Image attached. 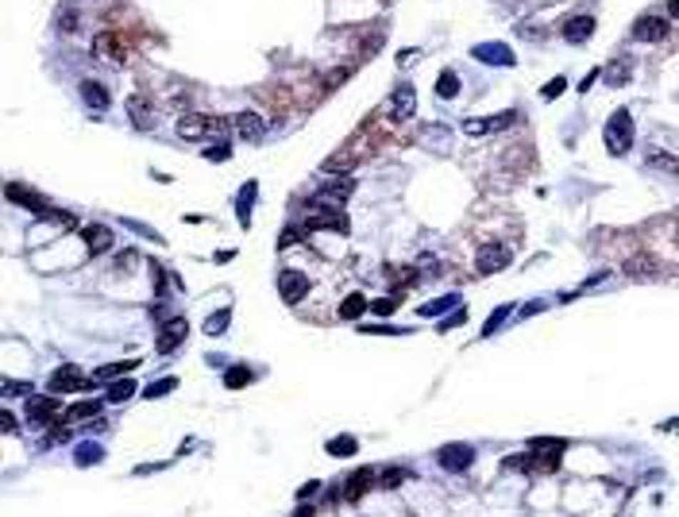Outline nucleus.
<instances>
[{"instance_id": "obj_1", "label": "nucleus", "mask_w": 679, "mask_h": 517, "mask_svg": "<svg viewBox=\"0 0 679 517\" xmlns=\"http://www.w3.org/2000/svg\"><path fill=\"white\" fill-rule=\"evenodd\" d=\"M602 136H606V151L610 155H629V147H633V116H629L625 109H618L614 116L606 120V131H602Z\"/></svg>"}, {"instance_id": "obj_2", "label": "nucleus", "mask_w": 679, "mask_h": 517, "mask_svg": "<svg viewBox=\"0 0 679 517\" xmlns=\"http://www.w3.org/2000/svg\"><path fill=\"white\" fill-rule=\"evenodd\" d=\"M224 131V116H201V112H186L178 120V136L181 139H220Z\"/></svg>"}, {"instance_id": "obj_3", "label": "nucleus", "mask_w": 679, "mask_h": 517, "mask_svg": "<svg viewBox=\"0 0 679 517\" xmlns=\"http://www.w3.org/2000/svg\"><path fill=\"white\" fill-rule=\"evenodd\" d=\"M305 228H313V232H340V236H348V216H343L340 209H328V205H317V201H313L309 213H305Z\"/></svg>"}, {"instance_id": "obj_4", "label": "nucleus", "mask_w": 679, "mask_h": 517, "mask_svg": "<svg viewBox=\"0 0 679 517\" xmlns=\"http://www.w3.org/2000/svg\"><path fill=\"white\" fill-rule=\"evenodd\" d=\"M518 124V112H502V116H483V120H463V136H475V139H483V136H498V131L506 128H513Z\"/></svg>"}, {"instance_id": "obj_5", "label": "nucleus", "mask_w": 679, "mask_h": 517, "mask_svg": "<svg viewBox=\"0 0 679 517\" xmlns=\"http://www.w3.org/2000/svg\"><path fill=\"white\" fill-rule=\"evenodd\" d=\"M510 266V251H506L502 244H486L479 247V255H475V271L479 274H498Z\"/></svg>"}, {"instance_id": "obj_6", "label": "nucleus", "mask_w": 679, "mask_h": 517, "mask_svg": "<svg viewBox=\"0 0 679 517\" xmlns=\"http://www.w3.org/2000/svg\"><path fill=\"white\" fill-rule=\"evenodd\" d=\"M278 290H282V301H286V305H298L305 293H309V274H301V271H282V274H278Z\"/></svg>"}, {"instance_id": "obj_7", "label": "nucleus", "mask_w": 679, "mask_h": 517, "mask_svg": "<svg viewBox=\"0 0 679 517\" xmlns=\"http://www.w3.org/2000/svg\"><path fill=\"white\" fill-rule=\"evenodd\" d=\"M85 386H89V382H85V375L78 367H59L51 375V382H46L51 394H74V390H85Z\"/></svg>"}, {"instance_id": "obj_8", "label": "nucleus", "mask_w": 679, "mask_h": 517, "mask_svg": "<svg viewBox=\"0 0 679 517\" xmlns=\"http://www.w3.org/2000/svg\"><path fill=\"white\" fill-rule=\"evenodd\" d=\"M471 459H475V452L467 444H444L436 452V463L444 467V471H463V467H471Z\"/></svg>"}, {"instance_id": "obj_9", "label": "nucleus", "mask_w": 679, "mask_h": 517, "mask_svg": "<svg viewBox=\"0 0 679 517\" xmlns=\"http://www.w3.org/2000/svg\"><path fill=\"white\" fill-rule=\"evenodd\" d=\"M378 483V471H371V467H359V471H351V478H348V486H343V502H359L363 494L371 491V486Z\"/></svg>"}, {"instance_id": "obj_10", "label": "nucleus", "mask_w": 679, "mask_h": 517, "mask_svg": "<svg viewBox=\"0 0 679 517\" xmlns=\"http://www.w3.org/2000/svg\"><path fill=\"white\" fill-rule=\"evenodd\" d=\"M633 39L637 43H664L668 39V24L660 16H640L633 24Z\"/></svg>"}, {"instance_id": "obj_11", "label": "nucleus", "mask_w": 679, "mask_h": 517, "mask_svg": "<svg viewBox=\"0 0 679 517\" xmlns=\"http://www.w3.org/2000/svg\"><path fill=\"white\" fill-rule=\"evenodd\" d=\"M471 54H475L479 62H486V66H513V62H518V59H513V51H510L506 43H479Z\"/></svg>"}, {"instance_id": "obj_12", "label": "nucleus", "mask_w": 679, "mask_h": 517, "mask_svg": "<svg viewBox=\"0 0 679 517\" xmlns=\"http://www.w3.org/2000/svg\"><path fill=\"white\" fill-rule=\"evenodd\" d=\"M186 336H189V324L181 321V317H170V321H166V328L159 332V351H162V356H170V351H174Z\"/></svg>"}, {"instance_id": "obj_13", "label": "nucleus", "mask_w": 679, "mask_h": 517, "mask_svg": "<svg viewBox=\"0 0 679 517\" xmlns=\"http://www.w3.org/2000/svg\"><path fill=\"white\" fill-rule=\"evenodd\" d=\"M351 189H356V181L343 178V181H332V186H324L317 194V205H328V209H343V201L351 197Z\"/></svg>"}, {"instance_id": "obj_14", "label": "nucleus", "mask_w": 679, "mask_h": 517, "mask_svg": "<svg viewBox=\"0 0 679 517\" xmlns=\"http://www.w3.org/2000/svg\"><path fill=\"white\" fill-rule=\"evenodd\" d=\"M417 112V93H413V85H401V89L394 93V101H390V116L394 120H409Z\"/></svg>"}, {"instance_id": "obj_15", "label": "nucleus", "mask_w": 679, "mask_h": 517, "mask_svg": "<svg viewBox=\"0 0 679 517\" xmlns=\"http://www.w3.org/2000/svg\"><path fill=\"white\" fill-rule=\"evenodd\" d=\"M232 128H236V136L240 139H259L263 131H266V124L259 112H236L232 116Z\"/></svg>"}, {"instance_id": "obj_16", "label": "nucleus", "mask_w": 679, "mask_h": 517, "mask_svg": "<svg viewBox=\"0 0 679 517\" xmlns=\"http://www.w3.org/2000/svg\"><path fill=\"white\" fill-rule=\"evenodd\" d=\"M81 239H85V247H89L93 255H104L112 247V228H104V224H85L81 228Z\"/></svg>"}, {"instance_id": "obj_17", "label": "nucleus", "mask_w": 679, "mask_h": 517, "mask_svg": "<svg viewBox=\"0 0 679 517\" xmlns=\"http://www.w3.org/2000/svg\"><path fill=\"white\" fill-rule=\"evenodd\" d=\"M590 31H595V16H587V12L571 16V20L563 24V39H568V43H583V39H590Z\"/></svg>"}, {"instance_id": "obj_18", "label": "nucleus", "mask_w": 679, "mask_h": 517, "mask_svg": "<svg viewBox=\"0 0 679 517\" xmlns=\"http://www.w3.org/2000/svg\"><path fill=\"white\" fill-rule=\"evenodd\" d=\"M128 116H131V124H136L139 131L155 128V112L147 109V101H143V97H128Z\"/></svg>"}, {"instance_id": "obj_19", "label": "nucleus", "mask_w": 679, "mask_h": 517, "mask_svg": "<svg viewBox=\"0 0 679 517\" xmlns=\"http://www.w3.org/2000/svg\"><path fill=\"white\" fill-rule=\"evenodd\" d=\"M255 194H259V181H247L240 189V201H236V216H240V224L247 228L251 224V209H255Z\"/></svg>"}, {"instance_id": "obj_20", "label": "nucleus", "mask_w": 679, "mask_h": 517, "mask_svg": "<svg viewBox=\"0 0 679 517\" xmlns=\"http://www.w3.org/2000/svg\"><path fill=\"white\" fill-rule=\"evenodd\" d=\"M8 197H12L16 205H27V209H35V213H46V209H51V205H46V201H43L39 194H35V189H24V186H16V181H12V186H8Z\"/></svg>"}, {"instance_id": "obj_21", "label": "nucleus", "mask_w": 679, "mask_h": 517, "mask_svg": "<svg viewBox=\"0 0 679 517\" xmlns=\"http://www.w3.org/2000/svg\"><path fill=\"white\" fill-rule=\"evenodd\" d=\"M54 413H59V401L51 398H27V417L31 421H54Z\"/></svg>"}, {"instance_id": "obj_22", "label": "nucleus", "mask_w": 679, "mask_h": 517, "mask_svg": "<svg viewBox=\"0 0 679 517\" xmlns=\"http://www.w3.org/2000/svg\"><path fill=\"white\" fill-rule=\"evenodd\" d=\"M78 93H81V101L89 104V109H97V112L109 109V93H104L97 81H81V85H78Z\"/></svg>"}, {"instance_id": "obj_23", "label": "nucleus", "mask_w": 679, "mask_h": 517, "mask_svg": "<svg viewBox=\"0 0 679 517\" xmlns=\"http://www.w3.org/2000/svg\"><path fill=\"white\" fill-rule=\"evenodd\" d=\"M139 367V359H120V363H104V367L93 371V378L104 382V378H120V375H131V371Z\"/></svg>"}, {"instance_id": "obj_24", "label": "nucleus", "mask_w": 679, "mask_h": 517, "mask_svg": "<svg viewBox=\"0 0 679 517\" xmlns=\"http://www.w3.org/2000/svg\"><path fill=\"white\" fill-rule=\"evenodd\" d=\"M93 54H97V59H109V62H124V51L116 46V39H112V35L93 39Z\"/></svg>"}, {"instance_id": "obj_25", "label": "nucleus", "mask_w": 679, "mask_h": 517, "mask_svg": "<svg viewBox=\"0 0 679 517\" xmlns=\"http://www.w3.org/2000/svg\"><path fill=\"white\" fill-rule=\"evenodd\" d=\"M367 309H371V301L363 298V293H351V298L340 305V317H343V321H356V317H363Z\"/></svg>"}, {"instance_id": "obj_26", "label": "nucleus", "mask_w": 679, "mask_h": 517, "mask_svg": "<svg viewBox=\"0 0 679 517\" xmlns=\"http://www.w3.org/2000/svg\"><path fill=\"white\" fill-rule=\"evenodd\" d=\"M645 166H656V170H664V174H679V159H675V155H664V151H648Z\"/></svg>"}, {"instance_id": "obj_27", "label": "nucleus", "mask_w": 679, "mask_h": 517, "mask_svg": "<svg viewBox=\"0 0 679 517\" xmlns=\"http://www.w3.org/2000/svg\"><path fill=\"white\" fill-rule=\"evenodd\" d=\"M251 378H255L251 367H228V371H224V386H228V390H243Z\"/></svg>"}, {"instance_id": "obj_28", "label": "nucleus", "mask_w": 679, "mask_h": 517, "mask_svg": "<svg viewBox=\"0 0 679 517\" xmlns=\"http://www.w3.org/2000/svg\"><path fill=\"white\" fill-rule=\"evenodd\" d=\"M452 305H460V293H448V298H436V301H425L421 305V317H440L444 309H452Z\"/></svg>"}, {"instance_id": "obj_29", "label": "nucleus", "mask_w": 679, "mask_h": 517, "mask_svg": "<svg viewBox=\"0 0 679 517\" xmlns=\"http://www.w3.org/2000/svg\"><path fill=\"white\" fill-rule=\"evenodd\" d=\"M625 271L633 274V278H648V274H656V263H653V255H633L625 263Z\"/></svg>"}, {"instance_id": "obj_30", "label": "nucleus", "mask_w": 679, "mask_h": 517, "mask_svg": "<svg viewBox=\"0 0 679 517\" xmlns=\"http://www.w3.org/2000/svg\"><path fill=\"white\" fill-rule=\"evenodd\" d=\"M359 452V444H356V436H332L328 440V456H356Z\"/></svg>"}, {"instance_id": "obj_31", "label": "nucleus", "mask_w": 679, "mask_h": 517, "mask_svg": "<svg viewBox=\"0 0 679 517\" xmlns=\"http://www.w3.org/2000/svg\"><path fill=\"white\" fill-rule=\"evenodd\" d=\"M228 321H232V309H220V313H213V317L205 321V332H208V336H224Z\"/></svg>"}, {"instance_id": "obj_32", "label": "nucleus", "mask_w": 679, "mask_h": 517, "mask_svg": "<svg viewBox=\"0 0 679 517\" xmlns=\"http://www.w3.org/2000/svg\"><path fill=\"white\" fill-rule=\"evenodd\" d=\"M97 413H101V401H78V406L66 413V421L74 425V421H89V417H97Z\"/></svg>"}, {"instance_id": "obj_33", "label": "nucleus", "mask_w": 679, "mask_h": 517, "mask_svg": "<svg viewBox=\"0 0 679 517\" xmlns=\"http://www.w3.org/2000/svg\"><path fill=\"white\" fill-rule=\"evenodd\" d=\"M436 93H440L444 101H452L456 93H460V78H456L452 70H444V74H440V81H436Z\"/></svg>"}, {"instance_id": "obj_34", "label": "nucleus", "mask_w": 679, "mask_h": 517, "mask_svg": "<svg viewBox=\"0 0 679 517\" xmlns=\"http://www.w3.org/2000/svg\"><path fill=\"white\" fill-rule=\"evenodd\" d=\"M174 386H178V378H174V375H166V378L151 382V386L143 390V398H151V401H155V398H166V394H170V390H174Z\"/></svg>"}, {"instance_id": "obj_35", "label": "nucleus", "mask_w": 679, "mask_h": 517, "mask_svg": "<svg viewBox=\"0 0 679 517\" xmlns=\"http://www.w3.org/2000/svg\"><path fill=\"white\" fill-rule=\"evenodd\" d=\"M406 475H409L406 467H386V471H378V486H398Z\"/></svg>"}, {"instance_id": "obj_36", "label": "nucleus", "mask_w": 679, "mask_h": 517, "mask_svg": "<svg viewBox=\"0 0 679 517\" xmlns=\"http://www.w3.org/2000/svg\"><path fill=\"white\" fill-rule=\"evenodd\" d=\"M563 89H568V81H563V78H552V81L540 85V97H544V101H556Z\"/></svg>"}, {"instance_id": "obj_37", "label": "nucleus", "mask_w": 679, "mask_h": 517, "mask_svg": "<svg viewBox=\"0 0 679 517\" xmlns=\"http://www.w3.org/2000/svg\"><path fill=\"white\" fill-rule=\"evenodd\" d=\"M131 394H136V382H128V378H124V382H116V386L109 390V401H128Z\"/></svg>"}, {"instance_id": "obj_38", "label": "nucleus", "mask_w": 679, "mask_h": 517, "mask_svg": "<svg viewBox=\"0 0 679 517\" xmlns=\"http://www.w3.org/2000/svg\"><path fill=\"white\" fill-rule=\"evenodd\" d=\"M510 313H513V305H502V309H498V313H491V321H486V328H483V336H491V332H494V328H502V321H506V317H510Z\"/></svg>"}, {"instance_id": "obj_39", "label": "nucleus", "mask_w": 679, "mask_h": 517, "mask_svg": "<svg viewBox=\"0 0 679 517\" xmlns=\"http://www.w3.org/2000/svg\"><path fill=\"white\" fill-rule=\"evenodd\" d=\"M394 298H378V301H371V313H382V317H386V313H394Z\"/></svg>"}, {"instance_id": "obj_40", "label": "nucleus", "mask_w": 679, "mask_h": 517, "mask_svg": "<svg viewBox=\"0 0 679 517\" xmlns=\"http://www.w3.org/2000/svg\"><path fill=\"white\" fill-rule=\"evenodd\" d=\"M101 456H104L101 448H81V452H78V463H97Z\"/></svg>"}, {"instance_id": "obj_41", "label": "nucleus", "mask_w": 679, "mask_h": 517, "mask_svg": "<svg viewBox=\"0 0 679 517\" xmlns=\"http://www.w3.org/2000/svg\"><path fill=\"white\" fill-rule=\"evenodd\" d=\"M205 159H208V162H220V159H228V147H208V151H205Z\"/></svg>"}, {"instance_id": "obj_42", "label": "nucleus", "mask_w": 679, "mask_h": 517, "mask_svg": "<svg viewBox=\"0 0 679 517\" xmlns=\"http://www.w3.org/2000/svg\"><path fill=\"white\" fill-rule=\"evenodd\" d=\"M298 239H301V232H298V228H290V232L278 239V247H290V244H298Z\"/></svg>"}, {"instance_id": "obj_43", "label": "nucleus", "mask_w": 679, "mask_h": 517, "mask_svg": "<svg viewBox=\"0 0 679 517\" xmlns=\"http://www.w3.org/2000/svg\"><path fill=\"white\" fill-rule=\"evenodd\" d=\"M348 74H351V70H348V66H343V70H332V78H328V85H336V81L343 85V81H348Z\"/></svg>"}, {"instance_id": "obj_44", "label": "nucleus", "mask_w": 679, "mask_h": 517, "mask_svg": "<svg viewBox=\"0 0 679 517\" xmlns=\"http://www.w3.org/2000/svg\"><path fill=\"white\" fill-rule=\"evenodd\" d=\"M463 321H467V309H463V313H452V317L444 321V328H456V324H463Z\"/></svg>"}, {"instance_id": "obj_45", "label": "nucleus", "mask_w": 679, "mask_h": 517, "mask_svg": "<svg viewBox=\"0 0 679 517\" xmlns=\"http://www.w3.org/2000/svg\"><path fill=\"white\" fill-rule=\"evenodd\" d=\"M317 491H321V483H305L301 491H298V498H313V494H317Z\"/></svg>"}, {"instance_id": "obj_46", "label": "nucleus", "mask_w": 679, "mask_h": 517, "mask_svg": "<svg viewBox=\"0 0 679 517\" xmlns=\"http://www.w3.org/2000/svg\"><path fill=\"white\" fill-rule=\"evenodd\" d=\"M0 425H4V433H16V417H12V413L0 417Z\"/></svg>"}, {"instance_id": "obj_47", "label": "nucleus", "mask_w": 679, "mask_h": 517, "mask_svg": "<svg viewBox=\"0 0 679 517\" xmlns=\"http://www.w3.org/2000/svg\"><path fill=\"white\" fill-rule=\"evenodd\" d=\"M595 74H598V70H590V74H587V78H583V81H579V89H583V93H587V89H590V85H595Z\"/></svg>"}, {"instance_id": "obj_48", "label": "nucleus", "mask_w": 679, "mask_h": 517, "mask_svg": "<svg viewBox=\"0 0 679 517\" xmlns=\"http://www.w3.org/2000/svg\"><path fill=\"white\" fill-rule=\"evenodd\" d=\"M668 12H672L675 20H679V0H668Z\"/></svg>"}, {"instance_id": "obj_49", "label": "nucleus", "mask_w": 679, "mask_h": 517, "mask_svg": "<svg viewBox=\"0 0 679 517\" xmlns=\"http://www.w3.org/2000/svg\"><path fill=\"white\" fill-rule=\"evenodd\" d=\"M675 236H679V224H675Z\"/></svg>"}]
</instances>
